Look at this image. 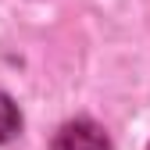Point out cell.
I'll list each match as a JSON object with an SVG mask.
<instances>
[{"instance_id":"obj_2","label":"cell","mask_w":150,"mask_h":150,"mask_svg":"<svg viewBox=\"0 0 150 150\" xmlns=\"http://www.w3.org/2000/svg\"><path fill=\"white\" fill-rule=\"evenodd\" d=\"M18 129H22V115L7 93H0V143H11L18 136Z\"/></svg>"},{"instance_id":"obj_1","label":"cell","mask_w":150,"mask_h":150,"mask_svg":"<svg viewBox=\"0 0 150 150\" xmlns=\"http://www.w3.org/2000/svg\"><path fill=\"white\" fill-rule=\"evenodd\" d=\"M54 150H111V139H107V132L97 122L75 118V122H68V125L57 129Z\"/></svg>"}]
</instances>
